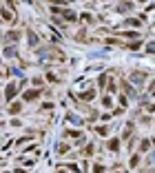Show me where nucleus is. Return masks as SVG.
Here are the masks:
<instances>
[{
    "label": "nucleus",
    "instance_id": "1",
    "mask_svg": "<svg viewBox=\"0 0 155 173\" xmlns=\"http://www.w3.org/2000/svg\"><path fill=\"white\" fill-rule=\"evenodd\" d=\"M4 96H7V98L11 100V98L16 96V87H13V85H9V87H7V93H4Z\"/></svg>",
    "mask_w": 155,
    "mask_h": 173
},
{
    "label": "nucleus",
    "instance_id": "2",
    "mask_svg": "<svg viewBox=\"0 0 155 173\" xmlns=\"http://www.w3.org/2000/svg\"><path fill=\"white\" fill-rule=\"evenodd\" d=\"M95 98V91H87V93H82V100H93Z\"/></svg>",
    "mask_w": 155,
    "mask_h": 173
},
{
    "label": "nucleus",
    "instance_id": "3",
    "mask_svg": "<svg viewBox=\"0 0 155 173\" xmlns=\"http://www.w3.org/2000/svg\"><path fill=\"white\" fill-rule=\"evenodd\" d=\"M131 133H133V124L129 122V124H126V129H124V138H129Z\"/></svg>",
    "mask_w": 155,
    "mask_h": 173
},
{
    "label": "nucleus",
    "instance_id": "4",
    "mask_svg": "<svg viewBox=\"0 0 155 173\" xmlns=\"http://www.w3.org/2000/svg\"><path fill=\"white\" fill-rule=\"evenodd\" d=\"M118 140H109V149H111V151H118Z\"/></svg>",
    "mask_w": 155,
    "mask_h": 173
},
{
    "label": "nucleus",
    "instance_id": "5",
    "mask_svg": "<svg viewBox=\"0 0 155 173\" xmlns=\"http://www.w3.org/2000/svg\"><path fill=\"white\" fill-rule=\"evenodd\" d=\"M148 147H151V140H142V144H140V149H142V151H146Z\"/></svg>",
    "mask_w": 155,
    "mask_h": 173
},
{
    "label": "nucleus",
    "instance_id": "6",
    "mask_svg": "<svg viewBox=\"0 0 155 173\" xmlns=\"http://www.w3.org/2000/svg\"><path fill=\"white\" fill-rule=\"evenodd\" d=\"M137 164H140V155H133V158H131V166H137Z\"/></svg>",
    "mask_w": 155,
    "mask_h": 173
},
{
    "label": "nucleus",
    "instance_id": "7",
    "mask_svg": "<svg viewBox=\"0 0 155 173\" xmlns=\"http://www.w3.org/2000/svg\"><path fill=\"white\" fill-rule=\"evenodd\" d=\"M25 98H27V100H33V98H38V91H31V93L27 91V96H25Z\"/></svg>",
    "mask_w": 155,
    "mask_h": 173
},
{
    "label": "nucleus",
    "instance_id": "8",
    "mask_svg": "<svg viewBox=\"0 0 155 173\" xmlns=\"http://www.w3.org/2000/svg\"><path fill=\"white\" fill-rule=\"evenodd\" d=\"M97 133H100V136H106V127H97V129H95Z\"/></svg>",
    "mask_w": 155,
    "mask_h": 173
},
{
    "label": "nucleus",
    "instance_id": "9",
    "mask_svg": "<svg viewBox=\"0 0 155 173\" xmlns=\"http://www.w3.org/2000/svg\"><path fill=\"white\" fill-rule=\"evenodd\" d=\"M9 111H11V113H18V111H20V104H13V107H11Z\"/></svg>",
    "mask_w": 155,
    "mask_h": 173
},
{
    "label": "nucleus",
    "instance_id": "10",
    "mask_svg": "<svg viewBox=\"0 0 155 173\" xmlns=\"http://www.w3.org/2000/svg\"><path fill=\"white\" fill-rule=\"evenodd\" d=\"M104 171V166H100V164H95V169H93V173H102Z\"/></svg>",
    "mask_w": 155,
    "mask_h": 173
},
{
    "label": "nucleus",
    "instance_id": "11",
    "mask_svg": "<svg viewBox=\"0 0 155 173\" xmlns=\"http://www.w3.org/2000/svg\"><path fill=\"white\" fill-rule=\"evenodd\" d=\"M53 2H58V4H62V2H64V0H53Z\"/></svg>",
    "mask_w": 155,
    "mask_h": 173
}]
</instances>
